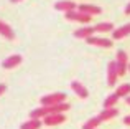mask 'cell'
I'll use <instances>...</instances> for the list:
<instances>
[{
	"label": "cell",
	"mask_w": 130,
	"mask_h": 129,
	"mask_svg": "<svg viewBox=\"0 0 130 129\" xmlns=\"http://www.w3.org/2000/svg\"><path fill=\"white\" fill-rule=\"evenodd\" d=\"M64 121H66V116H64L63 113H59V114H48V116L43 118V124H46V126H58V124H63Z\"/></svg>",
	"instance_id": "3"
},
{
	"label": "cell",
	"mask_w": 130,
	"mask_h": 129,
	"mask_svg": "<svg viewBox=\"0 0 130 129\" xmlns=\"http://www.w3.org/2000/svg\"><path fill=\"white\" fill-rule=\"evenodd\" d=\"M92 33H94V27H83V28H79V30L74 32V36H76V38L87 40L89 36H92Z\"/></svg>",
	"instance_id": "13"
},
{
	"label": "cell",
	"mask_w": 130,
	"mask_h": 129,
	"mask_svg": "<svg viewBox=\"0 0 130 129\" xmlns=\"http://www.w3.org/2000/svg\"><path fill=\"white\" fill-rule=\"evenodd\" d=\"M77 10L83 13H86V15H99V13H102V8L99 5H92V3H81L79 7H77Z\"/></svg>",
	"instance_id": "8"
},
{
	"label": "cell",
	"mask_w": 130,
	"mask_h": 129,
	"mask_svg": "<svg viewBox=\"0 0 130 129\" xmlns=\"http://www.w3.org/2000/svg\"><path fill=\"white\" fill-rule=\"evenodd\" d=\"M115 94H117L119 98H127L128 94H130V84H128V83L120 84V86L115 89Z\"/></svg>",
	"instance_id": "19"
},
{
	"label": "cell",
	"mask_w": 130,
	"mask_h": 129,
	"mask_svg": "<svg viewBox=\"0 0 130 129\" xmlns=\"http://www.w3.org/2000/svg\"><path fill=\"white\" fill-rule=\"evenodd\" d=\"M12 3H18V2H22V0H10Z\"/></svg>",
	"instance_id": "24"
},
{
	"label": "cell",
	"mask_w": 130,
	"mask_h": 129,
	"mask_svg": "<svg viewBox=\"0 0 130 129\" xmlns=\"http://www.w3.org/2000/svg\"><path fill=\"white\" fill-rule=\"evenodd\" d=\"M125 101H127V104H130V96H127V98H125Z\"/></svg>",
	"instance_id": "25"
},
{
	"label": "cell",
	"mask_w": 130,
	"mask_h": 129,
	"mask_svg": "<svg viewBox=\"0 0 130 129\" xmlns=\"http://www.w3.org/2000/svg\"><path fill=\"white\" fill-rule=\"evenodd\" d=\"M7 91V84H3V83H0V96H2L3 93Z\"/></svg>",
	"instance_id": "21"
},
{
	"label": "cell",
	"mask_w": 130,
	"mask_h": 129,
	"mask_svg": "<svg viewBox=\"0 0 130 129\" xmlns=\"http://www.w3.org/2000/svg\"><path fill=\"white\" fill-rule=\"evenodd\" d=\"M41 124H43L41 119H28L26 123H23L20 126V129H40Z\"/></svg>",
	"instance_id": "16"
},
{
	"label": "cell",
	"mask_w": 130,
	"mask_h": 129,
	"mask_svg": "<svg viewBox=\"0 0 130 129\" xmlns=\"http://www.w3.org/2000/svg\"><path fill=\"white\" fill-rule=\"evenodd\" d=\"M117 78H119V71H117V63L110 61L107 64V83L109 86H114L117 83Z\"/></svg>",
	"instance_id": "4"
},
{
	"label": "cell",
	"mask_w": 130,
	"mask_h": 129,
	"mask_svg": "<svg viewBox=\"0 0 130 129\" xmlns=\"http://www.w3.org/2000/svg\"><path fill=\"white\" fill-rule=\"evenodd\" d=\"M117 101H119V96H117L115 93H114V94H109V96L104 99V109H109V108H115Z\"/></svg>",
	"instance_id": "18"
},
{
	"label": "cell",
	"mask_w": 130,
	"mask_h": 129,
	"mask_svg": "<svg viewBox=\"0 0 130 129\" xmlns=\"http://www.w3.org/2000/svg\"><path fill=\"white\" fill-rule=\"evenodd\" d=\"M44 116H48V111L44 106H40L36 108V109H33L31 113H30V119H43Z\"/></svg>",
	"instance_id": "15"
},
{
	"label": "cell",
	"mask_w": 130,
	"mask_h": 129,
	"mask_svg": "<svg viewBox=\"0 0 130 129\" xmlns=\"http://www.w3.org/2000/svg\"><path fill=\"white\" fill-rule=\"evenodd\" d=\"M102 123V119L99 116H95V118H91V119H87L86 121V124L83 126V129H97V126Z\"/></svg>",
	"instance_id": "20"
},
{
	"label": "cell",
	"mask_w": 130,
	"mask_h": 129,
	"mask_svg": "<svg viewBox=\"0 0 130 129\" xmlns=\"http://www.w3.org/2000/svg\"><path fill=\"white\" fill-rule=\"evenodd\" d=\"M0 35H2L3 38H7V40H13L15 38V32L12 30V27L7 25V23L2 22V20H0Z\"/></svg>",
	"instance_id": "12"
},
{
	"label": "cell",
	"mask_w": 130,
	"mask_h": 129,
	"mask_svg": "<svg viewBox=\"0 0 130 129\" xmlns=\"http://www.w3.org/2000/svg\"><path fill=\"white\" fill-rule=\"evenodd\" d=\"M125 15H130V3L125 7Z\"/></svg>",
	"instance_id": "23"
},
{
	"label": "cell",
	"mask_w": 130,
	"mask_h": 129,
	"mask_svg": "<svg viewBox=\"0 0 130 129\" xmlns=\"http://www.w3.org/2000/svg\"><path fill=\"white\" fill-rule=\"evenodd\" d=\"M119 114V111L115 109V108H109V109H104L101 111V114H99V118H101L102 121H109V119H114L115 116Z\"/></svg>",
	"instance_id": "14"
},
{
	"label": "cell",
	"mask_w": 130,
	"mask_h": 129,
	"mask_svg": "<svg viewBox=\"0 0 130 129\" xmlns=\"http://www.w3.org/2000/svg\"><path fill=\"white\" fill-rule=\"evenodd\" d=\"M115 63H117V71H119V76H124L128 70V58H127V53L124 50H119L117 51V58H115Z\"/></svg>",
	"instance_id": "2"
},
{
	"label": "cell",
	"mask_w": 130,
	"mask_h": 129,
	"mask_svg": "<svg viewBox=\"0 0 130 129\" xmlns=\"http://www.w3.org/2000/svg\"><path fill=\"white\" fill-rule=\"evenodd\" d=\"M124 124H127V126H130V116H125V118H124Z\"/></svg>",
	"instance_id": "22"
},
{
	"label": "cell",
	"mask_w": 130,
	"mask_h": 129,
	"mask_svg": "<svg viewBox=\"0 0 130 129\" xmlns=\"http://www.w3.org/2000/svg\"><path fill=\"white\" fill-rule=\"evenodd\" d=\"M128 71H130V63H128Z\"/></svg>",
	"instance_id": "26"
},
{
	"label": "cell",
	"mask_w": 130,
	"mask_h": 129,
	"mask_svg": "<svg viewBox=\"0 0 130 129\" xmlns=\"http://www.w3.org/2000/svg\"><path fill=\"white\" fill-rule=\"evenodd\" d=\"M128 35H130V23H127V25H124V27H120V28L112 32V38L114 40H122Z\"/></svg>",
	"instance_id": "11"
},
{
	"label": "cell",
	"mask_w": 130,
	"mask_h": 129,
	"mask_svg": "<svg viewBox=\"0 0 130 129\" xmlns=\"http://www.w3.org/2000/svg\"><path fill=\"white\" fill-rule=\"evenodd\" d=\"M66 15L68 20H71V22H81V23H87L89 20H91V15H86V13L79 12V10H74V12H68L64 13Z\"/></svg>",
	"instance_id": "6"
},
{
	"label": "cell",
	"mask_w": 130,
	"mask_h": 129,
	"mask_svg": "<svg viewBox=\"0 0 130 129\" xmlns=\"http://www.w3.org/2000/svg\"><path fill=\"white\" fill-rule=\"evenodd\" d=\"M59 103H66V94L58 91V93H51L41 98V106H54Z\"/></svg>",
	"instance_id": "1"
},
{
	"label": "cell",
	"mask_w": 130,
	"mask_h": 129,
	"mask_svg": "<svg viewBox=\"0 0 130 129\" xmlns=\"http://www.w3.org/2000/svg\"><path fill=\"white\" fill-rule=\"evenodd\" d=\"M54 8L59 10V12H74V10H77V5L74 2H71V0H59V2L54 3Z\"/></svg>",
	"instance_id": "7"
},
{
	"label": "cell",
	"mask_w": 130,
	"mask_h": 129,
	"mask_svg": "<svg viewBox=\"0 0 130 129\" xmlns=\"http://www.w3.org/2000/svg\"><path fill=\"white\" fill-rule=\"evenodd\" d=\"M71 88H73V91L81 98V99H87V98H89L87 88L84 86V84H81L79 81H73V83H71Z\"/></svg>",
	"instance_id": "9"
},
{
	"label": "cell",
	"mask_w": 130,
	"mask_h": 129,
	"mask_svg": "<svg viewBox=\"0 0 130 129\" xmlns=\"http://www.w3.org/2000/svg\"><path fill=\"white\" fill-rule=\"evenodd\" d=\"M22 55H12V56H8V58H5L3 60V63H2V66L5 68V70H12V68H15V66H18L20 63H22Z\"/></svg>",
	"instance_id": "10"
},
{
	"label": "cell",
	"mask_w": 130,
	"mask_h": 129,
	"mask_svg": "<svg viewBox=\"0 0 130 129\" xmlns=\"http://www.w3.org/2000/svg\"><path fill=\"white\" fill-rule=\"evenodd\" d=\"M86 42L89 43V45L101 46V48H110V46H112V40L104 38V36H89Z\"/></svg>",
	"instance_id": "5"
},
{
	"label": "cell",
	"mask_w": 130,
	"mask_h": 129,
	"mask_svg": "<svg viewBox=\"0 0 130 129\" xmlns=\"http://www.w3.org/2000/svg\"><path fill=\"white\" fill-rule=\"evenodd\" d=\"M94 32H114V25H112L110 22H102V23H97V25L94 27Z\"/></svg>",
	"instance_id": "17"
}]
</instances>
